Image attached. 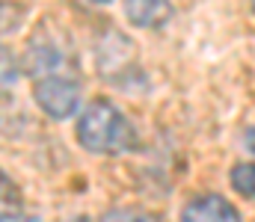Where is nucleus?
<instances>
[{
	"label": "nucleus",
	"mask_w": 255,
	"mask_h": 222,
	"mask_svg": "<svg viewBox=\"0 0 255 222\" xmlns=\"http://www.w3.org/2000/svg\"><path fill=\"white\" fill-rule=\"evenodd\" d=\"M15 83V63L9 60V48H3V86L9 89Z\"/></svg>",
	"instance_id": "obj_7"
},
{
	"label": "nucleus",
	"mask_w": 255,
	"mask_h": 222,
	"mask_svg": "<svg viewBox=\"0 0 255 222\" xmlns=\"http://www.w3.org/2000/svg\"><path fill=\"white\" fill-rule=\"evenodd\" d=\"M0 222H39V220H36V217H27V214H9V211H6Z\"/></svg>",
	"instance_id": "obj_9"
},
{
	"label": "nucleus",
	"mask_w": 255,
	"mask_h": 222,
	"mask_svg": "<svg viewBox=\"0 0 255 222\" xmlns=\"http://www.w3.org/2000/svg\"><path fill=\"white\" fill-rule=\"evenodd\" d=\"M122 3H125V15L130 18V24L142 27V30L166 27L175 12L169 0H122Z\"/></svg>",
	"instance_id": "obj_4"
},
{
	"label": "nucleus",
	"mask_w": 255,
	"mask_h": 222,
	"mask_svg": "<svg viewBox=\"0 0 255 222\" xmlns=\"http://www.w3.org/2000/svg\"><path fill=\"white\" fill-rule=\"evenodd\" d=\"M89 3H95V6H104V3H110V0H89Z\"/></svg>",
	"instance_id": "obj_10"
},
{
	"label": "nucleus",
	"mask_w": 255,
	"mask_h": 222,
	"mask_svg": "<svg viewBox=\"0 0 255 222\" xmlns=\"http://www.w3.org/2000/svg\"><path fill=\"white\" fill-rule=\"evenodd\" d=\"M229 178H232V187L244 199H255V163H238Z\"/></svg>",
	"instance_id": "obj_5"
},
{
	"label": "nucleus",
	"mask_w": 255,
	"mask_h": 222,
	"mask_svg": "<svg viewBox=\"0 0 255 222\" xmlns=\"http://www.w3.org/2000/svg\"><path fill=\"white\" fill-rule=\"evenodd\" d=\"M181 222H241V214L223 196H196L181 211Z\"/></svg>",
	"instance_id": "obj_3"
},
{
	"label": "nucleus",
	"mask_w": 255,
	"mask_h": 222,
	"mask_svg": "<svg viewBox=\"0 0 255 222\" xmlns=\"http://www.w3.org/2000/svg\"><path fill=\"white\" fill-rule=\"evenodd\" d=\"M98 222H157V220L145 211H136V208H113V211L101 214Z\"/></svg>",
	"instance_id": "obj_6"
},
{
	"label": "nucleus",
	"mask_w": 255,
	"mask_h": 222,
	"mask_svg": "<svg viewBox=\"0 0 255 222\" xmlns=\"http://www.w3.org/2000/svg\"><path fill=\"white\" fill-rule=\"evenodd\" d=\"M253 12H255V0H253Z\"/></svg>",
	"instance_id": "obj_11"
},
{
	"label": "nucleus",
	"mask_w": 255,
	"mask_h": 222,
	"mask_svg": "<svg viewBox=\"0 0 255 222\" xmlns=\"http://www.w3.org/2000/svg\"><path fill=\"white\" fill-rule=\"evenodd\" d=\"M33 98L42 107V113H48L51 119H68L80 107V83L65 74H51L36 80Z\"/></svg>",
	"instance_id": "obj_2"
},
{
	"label": "nucleus",
	"mask_w": 255,
	"mask_h": 222,
	"mask_svg": "<svg viewBox=\"0 0 255 222\" xmlns=\"http://www.w3.org/2000/svg\"><path fill=\"white\" fill-rule=\"evenodd\" d=\"M244 148H247V151L255 157V125L244 128Z\"/></svg>",
	"instance_id": "obj_8"
},
{
	"label": "nucleus",
	"mask_w": 255,
	"mask_h": 222,
	"mask_svg": "<svg viewBox=\"0 0 255 222\" xmlns=\"http://www.w3.org/2000/svg\"><path fill=\"white\" fill-rule=\"evenodd\" d=\"M77 143L92 154H122L136 146V131L110 101H92L77 119Z\"/></svg>",
	"instance_id": "obj_1"
}]
</instances>
